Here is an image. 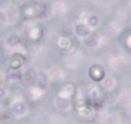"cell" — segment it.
Returning a JSON list of instances; mask_svg holds the SVG:
<instances>
[{
    "mask_svg": "<svg viewBox=\"0 0 131 124\" xmlns=\"http://www.w3.org/2000/svg\"><path fill=\"white\" fill-rule=\"evenodd\" d=\"M90 75H91V78H93L95 81H100V80L103 78V70H101L100 66H93L91 70H90Z\"/></svg>",
    "mask_w": 131,
    "mask_h": 124,
    "instance_id": "cell-1",
    "label": "cell"
},
{
    "mask_svg": "<svg viewBox=\"0 0 131 124\" xmlns=\"http://www.w3.org/2000/svg\"><path fill=\"white\" fill-rule=\"evenodd\" d=\"M3 94H5V89L0 88V98H3Z\"/></svg>",
    "mask_w": 131,
    "mask_h": 124,
    "instance_id": "cell-2",
    "label": "cell"
}]
</instances>
